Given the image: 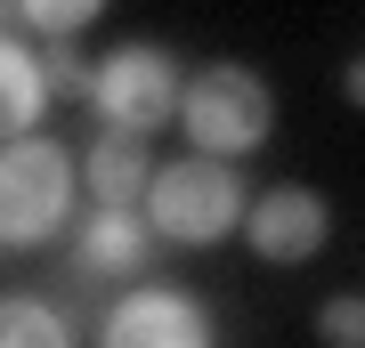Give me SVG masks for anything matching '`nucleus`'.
Wrapping results in <instances>:
<instances>
[{"mask_svg": "<svg viewBox=\"0 0 365 348\" xmlns=\"http://www.w3.org/2000/svg\"><path fill=\"white\" fill-rule=\"evenodd\" d=\"M146 170H155V162H146V138H138V130H98L90 154L73 162V179H81L90 203H138Z\"/></svg>", "mask_w": 365, "mask_h": 348, "instance_id": "6e6552de", "label": "nucleus"}, {"mask_svg": "<svg viewBox=\"0 0 365 348\" xmlns=\"http://www.w3.org/2000/svg\"><path fill=\"white\" fill-rule=\"evenodd\" d=\"M98 340L106 348H211V316H203V300H187L170 284H138L106 308Z\"/></svg>", "mask_w": 365, "mask_h": 348, "instance_id": "423d86ee", "label": "nucleus"}, {"mask_svg": "<svg viewBox=\"0 0 365 348\" xmlns=\"http://www.w3.org/2000/svg\"><path fill=\"white\" fill-rule=\"evenodd\" d=\"M41 81H49V97H81V90H90V57L73 49V33H49V49H41Z\"/></svg>", "mask_w": 365, "mask_h": 348, "instance_id": "9b49d317", "label": "nucleus"}, {"mask_svg": "<svg viewBox=\"0 0 365 348\" xmlns=\"http://www.w3.org/2000/svg\"><path fill=\"white\" fill-rule=\"evenodd\" d=\"M317 340H333V348H357L365 340V300H325V316H317Z\"/></svg>", "mask_w": 365, "mask_h": 348, "instance_id": "ddd939ff", "label": "nucleus"}, {"mask_svg": "<svg viewBox=\"0 0 365 348\" xmlns=\"http://www.w3.org/2000/svg\"><path fill=\"white\" fill-rule=\"evenodd\" d=\"M73 194H81V179H73V154L57 138H41V130L0 138V251L49 243L73 219Z\"/></svg>", "mask_w": 365, "mask_h": 348, "instance_id": "f03ea898", "label": "nucleus"}, {"mask_svg": "<svg viewBox=\"0 0 365 348\" xmlns=\"http://www.w3.org/2000/svg\"><path fill=\"white\" fill-rule=\"evenodd\" d=\"M244 243L252 259H268V268H309L317 251H325L333 235V211L317 186H268V194H244Z\"/></svg>", "mask_w": 365, "mask_h": 348, "instance_id": "39448f33", "label": "nucleus"}, {"mask_svg": "<svg viewBox=\"0 0 365 348\" xmlns=\"http://www.w3.org/2000/svg\"><path fill=\"white\" fill-rule=\"evenodd\" d=\"M0 33H16V0H0Z\"/></svg>", "mask_w": 365, "mask_h": 348, "instance_id": "4468645a", "label": "nucleus"}, {"mask_svg": "<svg viewBox=\"0 0 365 348\" xmlns=\"http://www.w3.org/2000/svg\"><path fill=\"white\" fill-rule=\"evenodd\" d=\"M41 114H49L41 57H33L16 33H0V138H16V130H41Z\"/></svg>", "mask_w": 365, "mask_h": 348, "instance_id": "1a4fd4ad", "label": "nucleus"}, {"mask_svg": "<svg viewBox=\"0 0 365 348\" xmlns=\"http://www.w3.org/2000/svg\"><path fill=\"white\" fill-rule=\"evenodd\" d=\"M138 211H146V227H155V243L203 251V243H227L235 235V219H244V179H235L227 154H187L170 170H146Z\"/></svg>", "mask_w": 365, "mask_h": 348, "instance_id": "f257e3e1", "label": "nucleus"}, {"mask_svg": "<svg viewBox=\"0 0 365 348\" xmlns=\"http://www.w3.org/2000/svg\"><path fill=\"white\" fill-rule=\"evenodd\" d=\"M146 251H155V227H146L138 203H98L81 219V235H73V259L90 275H138Z\"/></svg>", "mask_w": 365, "mask_h": 348, "instance_id": "0eeeda50", "label": "nucleus"}, {"mask_svg": "<svg viewBox=\"0 0 365 348\" xmlns=\"http://www.w3.org/2000/svg\"><path fill=\"white\" fill-rule=\"evenodd\" d=\"M73 324H57L49 300L33 292H0V348H66Z\"/></svg>", "mask_w": 365, "mask_h": 348, "instance_id": "9d476101", "label": "nucleus"}, {"mask_svg": "<svg viewBox=\"0 0 365 348\" xmlns=\"http://www.w3.org/2000/svg\"><path fill=\"white\" fill-rule=\"evenodd\" d=\"M179 57L170 49H155V41H122V49H106V57H90V97L98 105V122L106 130H163L170 122V105H179Z\"/></svg>", "mask_w": 365, "mask_h": 348, "instance_id": "20e7f679", "label": "nucleus"}, {"mask_svg": "<svg viewBox=\"0 0 365 348\" xmlns=\"http://www.w3.org/2000/svg\"><path fill=\"white\" fill-rule=\"evenodd\" d=\"M170 114H179V130H187L195 154L244 162V154H260V146H268L276 97H268V81L252 73V65H203V73L179 81V105H170Z\"/></svg>", "mask_w": 365, "mask_h": 348, "instance_id": "7ed1b4c3", "label": "nucleus"}, {"mask_svg": "<svg viewBox=\"0 0 365 348\" xmlns=\"http://www.w3.org/2000/svg\"><path fill=\"white\" fill-rule=\"evenodd\" d=\"M98 9L106 0H16V25H33V33H81Z\"/></svg>", "mask_w": 365, "mask_h": 348, "instance_id": "f8f14e48", "label": "nucleus"}]
</instances>
